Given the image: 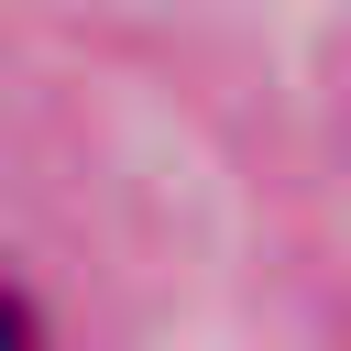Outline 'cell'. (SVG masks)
Returning <instances> with one entry per match:
<instances>
[{
  "mask_svg": "<svg viewBox=\"0 0 351 351\" xmlns=\"http://www.w3.org/2000/svg\"><path fill=\"white\" fill-rule=\"evenodd\" d=\"M0 351H44V318H33V296L0 274Z\"/></svg>",
  "mask_w": 351,
  "mask_h": 351,
  "instance_id": "obj_1",
  "label": "cell"
}]
</instances>
